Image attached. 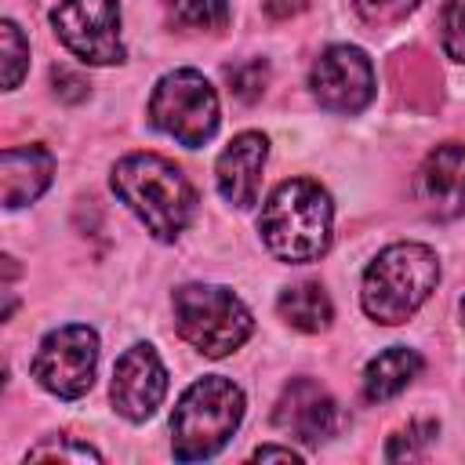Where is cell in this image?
<instances>
[{"mask_svg": "<svg viewBox=\"0 0 465 465\" xmlns=\"http://www.w3.org/2000/svg\"><path fill=\"white\" fill-rule=\"evenodd\" d=\"M113 193L120 203L131 207V214L153 232L156 240L171 243L185 232V225L196 214V189L182 174L178 163H171L160 153H127L116 160Z\"/></svg>", "mask_w": 465, "mask_h": 465, "instance_id": "cell-1", "label": "cell"}, {"mask_svg": "<svg viewBox=\"0 0 465 465\" xmlns=\"http://www.w3.org/2000/svg\"><path fill=\"white\" fill-rule=\"evenodd\" d=\"M331 225H334L331 196L312 178L280 182L265 196L262 214H258V232H262L265 251L291 265L316 262L320 254H327Z\"/></svg>", "mask_w": 465, "mask_h": 465, "instance_id": "cell-2", "label": "cell"}, {"mask_svg": "<svg viewBox=\"0 0 465 465\" xmlns=\"http://www.w3.org/2000/svg\"><path fill=\"white\" fill-rule=\"evenodd\" d=\"M440 258L425 243H389L363 269L360 305L374 323H407L436 291Z\"/></svg>", "mask_w": 465, "mask_h": 465, "instance_id": "cell-3", "label": "cell"}, {"mask_svg": "<svg viewBox=\"0 0 465 465\" xmlns=\"http://www.w3.org/2000/svg\"><path fill=\"white\" fill-rule=\"evenodd\" d=\"M243 389L222 374L196 378L171 414V450L178 461L214 458L243 421Z\"/></svg>", "mask_w": 465, "mask_h": 465, "instance_id": "cell-4", "label": "cell"}, {"mask_svg": "<svg viewBox=\"0 0 465 465\" xmlns=\"http://www.w3.org/2000/svg\"><path fill=\"white\" fill-rule=\"evenodd\" d=\"M171 305L178 334L211 360L236 352L254 331L251 309L240 302V294L218 283H182L171 294Z\"/></svg>", "mask_w": 465, "mask_h": 465, "instance_id": "cell-5", "label": "cell"}, {"mask_svg": "<svg viewBox=\"0 0 465 465\" xmlns=\"http://www.w3.org/2000/svg\"><path fill=\"white\" fill-rule=\"evenodd\" d=\"M149 124L163 134H171L185 149H200L214 138L222 124V105L214 87L196 69H174L163 73L149 94Z\"/></svg>", "mask_w": 465, "mask_h": 465, "instance_id": "cell-6", "label": "cell"}, {"mask_svg": "<svg viewBox=\"0 0 465 465\" xmlns=\"http://www.w3.org/2000/svg\"><path fill=\"white\" fill-rule=\"evenodd\" d=\"M98 367V334L87 323H65L44 334L33 356V378L58 400H80Z\"/></svg>", "mask_w": 465, "mask_h": 465, "instance_id": "cell-7", "label": "cell"}, {"mask_svg": "<svg viewBox=\"0 0 465 465\" xmlns=\"http://www.w3.org/2000/svg\"><path fill=\"white\" fill-rule=\"evenodd\" d=\"M54 36L87 65L124 62L120 40V4L116 0H62L51 11Z\"/></svg>", "mask_w": 465, "mask_h": 465, "instance_id": "cell-8", "label": "cell"}, {"mask_svg": "<svg viewBox=\"0 0 465 465\" xmlns=\"http://www.w3.org/2000/svg\"><path fill=\"white\" fill-rule=\"evenodd\" d=\"M309 91L327 113L356 116L374 98V65L352 44H331L309 69Z\"/></svg>", "mask_w": 465, "mask_h": 465, "instance_id": "cell-9", "label": "cell"}, {"mask_svg": "<svg viewBox=\"0 0 465 465\" xmlns=\"http://www.w3.org/2000/svg\"><path fill=\"white\" fill-rule=\"evenodd\" d=\"M109 396H113L116 414L127 421H145L156 414V407L167 396V367L149 341H134L116 360Z\"/></svg>", "mask_w": 465, "mask_h": 465, "instance_id": "cell-10", "label": "cell"}, {"mask_svg": "<svg viewBox=\"0 0 465 465\" xmlns=\"http://www.w3.org/2000/svg\"><path fill=\"white\" fill-rule=\"evenodd\" d=\"M414 200L432 222H450L465 211V145L461 142H443L421 160L414 174Z\"/></svg>", "mask_w": 465, "mask_h": 465, "instance_id": "cell-11", "label": "cell"}, {"mask_svg": "<svg viewBox=\"0 0 465 465\" xmlns=\"http://www.w3.org/2000/svg\"><path fill=\"white\" fill-rule=\"evenodd\" d=\"M272 425L302 443H323L338 429V403L320 381L291 378L272 407Z\"/></svg>", "mask_w": 465, "mask_h": 465, "instance_id": "cell-12", "label": "cell"}, {"mask_svg": "<svg viewBox=\"0 0 465 465\" xmlns=\"http://www.w3.org/2000/svg\"><path fill=\"white\" fill-rule=\"evenodd\" d=\"M269 160V138L262 131H240L214 163V182L218 193L225 196V203L232 207H251L258 200V185H262V167Z\"/></svg>", "mask_w": 465, "mask_h": 465, "instance_id": "cell-13", "label": "cell"}, {"mask_svg": "<svg viewBox=\"0 0 465 465\" xmlns=\"http://www.w3.org/2000/svg\"><path fill=\"white\" fill-rule=\"evenodd\" d=\"M54 174V156L44 145H7L0 153V200L7 211L33 203Z\"/></svg>", "mask_w": 465, "mask_h": 465, "instance_id": "cell-14", "label": "cell"}, {"mask_svg": "<svg viewBox=\"0 0 465 465\" xmlns=\"http://www.w3.org/2000/svg\"><path fill=\"white\" fill-rule=\"evenodd\" d=\"M425 360L407 349V345H392L385 352H378L367 367H363V396L371 403H385L392 396H400L418 374H421Z\"/></svg>", "mask_w": 465, "mask_h": 465, "instance_id": "cell-15", "label": "cell"}, {"mask_svg": "<svg viewBox=\"0 0 465 465\" xmlns=\"http://www.w3.org/2000/svg\"><path fill=\"white\" fill-rule=\"evenodd\" d=\"M276 309H280L283 323H291L294 331H305V334H320L334 320L331 294L320 280H302V283L283 287L276 298Z\"/></svg>", "mask_w": 465, "mask_h": 465, "instance_id": "cell-16", "label": "cell"}, {"mask_svg": "<svg viewBox=\"0 0 465 465\" xmlns=\"http://www.w3.org/2000/svg\"><path fill=\"white\" fill-rule=\"evenodd\" d=\"M163 15L185 33H222L229 25V0H163Z\"/></svg>", "mask_w": 465, "mask_h": 465, "instance_id": "cell-17", "label": "cell"}, {"mask_svg": "<svg viewBox=\"0 0 465 465\" xmlns=\"http://www.w3.org/2000/svg\"><path fill=\"white\" fill-rule=\"evenodd\" d=\"M25 69H29V44H25L22 29L11 18H4L0 22V76H4V91H15L22 84V76H25Z\"/></svg>", "mask_w": 465, "mask_h": 465, "instance_id": "cell-18", "label": "cell"}, {"mask_svg": "<svg viewBox=\"0 0 465 465\" xmlns=\"http://www.w3.org/2000/svg\"><path fill=\"white\" fill-rule=\"evenodd\" d=\"M436 432H440V425H436L432 418H418V421H411L407 429L392 432V440H389V447H385V458H389V461L425 458V450H429V443L436 440Z\"/></svg>", "mask_w": 465, "mask_h": 465, "instance_id": "cell-19", "label": "cell"}, {"mask_svg": "<svg viewBox=\"0 0 465 465\" xmlns=\"http://www.w3.org/2000/svg\"><path fill=\"white\" fill-rule=\"evenodd\" d=\"M225 80H229L232 94L251 105V102H258V98L265 94V87H269V62H265V58L236 62V65L225 69Z\"/></svg>", "mask_w": 465, "mask_h": 465, "instance_id": "cell-20", "label": "cell"}, {"mask_svg": "<svg viewBox=\"0 0 465 465\" xmlns=\"http://www.w3.org/2000/svg\"><path fill=\"white\" fill-rule=\"evenodd\" d=\"M440 47L450 62L465 65V0H447L440 7Z\"/></svg>", "mask_w": 465, "mask_h": 465, "instance_id": "cell-21", "label": "cell"}, {"mask_svg": "<svg viewBox=\"0 0 465 465\" xmlns=\"http://www.w3.org/2000/svg\"><path fill=\"white\" fill-rule=\"evenodd\" d=\"M421 0H352L356 15L367 22V25H396L403 22Z\"/></svg>", "mask_w": 465, "mask_h": 465, "instance_id": "cell-22", "label": "cell"}, {"mask_svg": "<svg viewBox=\"0 0 465 465\" xmlns=\"http://www.w3.org/2000/svg\"><path fill=\"white\" fill-rule=\"evenodd\" d=\"M102 461V454L87 443H76V440H47L40 447H33L25 454V461Z\"/></svg>", "mask_w": 465, "mask_h": 465, "instance_id": "cell-23", "label": "cell"}, {"mask_svg": "<svg viewBox=\"0 0 465 465\" xmlns=\"http://www.w3.org/2000/svg\"><path fill=\"white\" fill-rule=\"evenodd\" d=\"M51 84H54V94L62 98V102H84L87 98V80L80 76V73H73V69H51Z\"/></svg>", "mask_w": 465, "mask_h": 465, "instance_id": "cell-24", "label": "cell"}, {"mask_svg": "<svg viewBox=\"0 0 465 465\" xmlns=\"http://www.w3.org/2000/svg\"><path fill=\"white\" fill-rule=\"evenodd\" d=\"M251 458H254V461H302V454H298L294 447H276V443L258 447Z\"/></svg>", "mask_w": 465, "mask_h": 465, "instance_id": "cell-25", "label": "cell"}, {"mask_svg": "<svg viewBox=\"0 0 465 465\" xmlns=\"http://www.w3.org/2000/svg\"><path fill=\"white\" fill-rule=\"evenodd\" d=\"M461 327H465V298H461Z\"/></svg>", "mask_w": 465, "mask_h": 465, "instance_id": "cell-26", "label": "cell"}]
</instances>
